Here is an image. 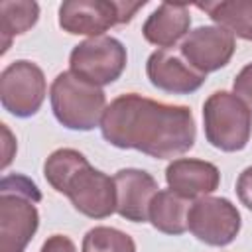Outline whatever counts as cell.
<instances>
[{"label": "cell", "instance_id": "1", "mask_svg": "<svg viewBox=\"0 0 252 252\" xmlns=\"http://www.w3.org/2000/svg\"><path fill=\"white\" fill-rule=\"evenodd\" d=\"M100 134L114 148L169 159L195 146L197 128L189 106L165 104L138 93H126L106 106Z\"/></svg>", "mask_w": 252, "mask_h": 252}, {"label": "cell", "instance_id": "2", "mask_svg": "<svg viewBox=\"0 0 252 252\" xmlns=\"http://www.w3.org/2000/svg\"><path fill=\"white\" fill-rule=\"evenodd\" d=\"M43 177L57 193L67 195L71 205L89 219H106L116 213L114 177L94 169L73 148L51 152L43 163Z\"/></svg>", "mask_w": 252, "mask_h": 252}, {"label": "cell", "instance_id": "3", "mask_svg": "<svg viewBox=\"0 0 252 252\" xmlns=\"http://www.w3.org/2000/svg\"><path fill=\"white\" fill-rule=\"evenodd\" d=\"M41 201L37 185L22 175H4L0 181V252H24L39 226L35 203Z\"/></svg>", "mask_w": 252, "mask_h": 252}, {"label": "cell", "instance_id": "4", "mask_svg": "<svg viewBox=\"0 0 252 252\" xmlns=\"http://www.w3.org/2000/svg\"><path fill=\"white\" fill-rule=\"evenodd\" d=\"M49 102L57 122L79 132H89L100 126L108 106L104 91L73 71H63L53 79L49 87Z\"/></svg>", "mask_w": 252, "mask_h": 252}, {"label": "cell", "instance_id": "5", "mask_svg": "<svg viewBox=\"0 0 252 252\" xmlns=\"http://www.w3.org/2000/svg\"><path fill=\"white\" fill-rule=\"evenodd\" d=\"M207 142L220 152H240L252 134V110L228 91L213 93L203 104Z\"/></svg>", "mask_w": 252, "mask_h": 252}, {"label": "cell", "instance_id": "6", "mask_svg": "<svg viewBox=\"0 0 252 252\" xmlns=\"http://www.w3.org/2000/svg\"><path fill=\"white\" fill-rule=\"evenodd\" d=\"M146 0H67L59 6V28L71 35L98 37L118 24H128Z\"/></svg>", "mask_w": 252, "mask_h": 252}, {"label": "cell", "instance_id": "7", "mask_svg": "<svg viewBox=\"0 0 252 252\" xmlns=\"http://www.w3.org/2000/svg\"><path fill=\"white\" fill-rule=\"evenodd\" d=\"M126 59V47L120 39L110 35L89 37L73 47L69 55V71L98 87H104L122 75Z\"/></svg>", "mask_w": 252, "mask_h": 252}, {"label": "cell", "instance_id": "8", "mask_svg": "<svg viewBox=\"0 0 252 252\" xmlns=\"http://www.w3.org/2000/svg\"><path fill=\"white\" fill-rule=\"evenodd\" d=\"M47 94L45 75L39 65L28 59H18L4 67L0 75V100L4 110L16 118L37 114Z\"/></svg>", "mask_w": 252, "mask_h": 252}, {"label": "cell", "instance_id": "9", "mask_svg": "<svg viewBox=\"0 0 252 252\" xmlns=\"http://www.w3.org/2000/svg\"><path fill=\"white\" fill-rule=\"evenodd\" d=\"M240 213L224 197H199L191 203L187 230L209 246H226L240 232Z\"/></svg>", "mask_w": 252, "mask_h": 252}, {"label": "cell", "instance_id": "10", "mask_svg": "<svg viewBox=\"0 0 252 252\" xmlns=\"http://www.w3.org/2000/svg\"><path fill=\"white\" fill-rule=\"evenodd\" d=\"M181 57L199 73L222 69L234 55V35L219 26H199L181 41Z\"/></svg>", "mask_w": 252, "mask_h": 252}, {"label": "cell", "instance_id": "11", "mask_svg": "<svg viewBox=\"0 0 252 252\" xmlns=\"http://www.w3.org/2000/svg\"><path fill=\"white\" fill-rule=\"evenodd\" d=\"M116 213L130 222H146L150 203L159 191L158 181L144 169L124 167L114 173Z\"/></svg>", "mask_w": 252, "mask_h": 252}, {"label": "cell", "instance_id": "12", "mask_svg": "<svg viewBox=\"0 0 252 252\" xmlns=\"http://www.w3.org/2000/svg\"><path fill=\"white\" fill-rule=\"evenodd\" d=\"M146 75L156 89L171 94H191L201 89L207 77L167 49H158L148 57Z\"/></svg>", "mask_w": 252, "mask_h": 252}, {"label": "cell", "instance_id": "13", "mask_svg": "<svg viewBox=\"0 0 252 252\" xmlns=\"http://www.w3.org/2000/svg\"><path fill=\"white\" fill-rule=\"evenodd\" d=\"M165 181L171 191L191 201L217 191L220 183V171L215 163L205 159L177 158L165 167Z\"/></svg>", "mask_w": 252, "mask_h": 252}, {"label": "cell", "instance_id": "14", "mask_svg": "<svg viewBox=\"0 0 252 252\" xmlns=\"http://www.w3.org/2000/svg\"><path fill=\"white\" fill-rule=\"evenodd\" d=\"M189 26H191V14L187 4L161 2L144 22L142 35L146 37L148 43L167 49L189 33Z\"/></svg>", "mask_w": 252, "mask_h": 252}, {"label": "cell", "instance_id": "15", "mask_svg": "<svg viewBox=\"0 0 252 252\" xmlns=\"http://www.w3.org/2000/svg\"><path fill=\"white\" fill-rule=\"evenodd\" d=\"M189 209H191L189 199L177 195L171 189H159L150 203L148 220L156 230L163 234L179 236L187 230Z\"/></svg>", "mask_w": 252, "mask_h": 252}, {"label": "cell", "instance_id": "16", "mask_svg": "<svg viewBox=\"0 0 252 252\" xmlns=\"http://www.w3.org/2000/svg\"><path fill=\"white\" fill-rule=\"evenodd\" d=\"M199 10L228 33L252 41V0H220L197 4Z\"/></svg>", "mask_w": 252, "mask_h": 252}, {"label": "cell", "instance_id": "17", "mask_svg": "<svg viewBox=\"0 0 252 252\" xmlns=\"http://www.w3.org/2000/svg\"><path fill=\"white\" fill-rule=\"evenodd\" d=\"M39 18V4L32 0H4L0 2V37L2 53L10 49L16 35L26 33Z\"/></svg>", "mask_w": 252, "mask_h": 252}, {"label": "cell", "instance_id": "18", "mask_svg": "<svg viewBox=\"0 0 252 252\" xmlns=\"http://www.w3.org/2000/svg\"><path fill=\"white\" fill-rule=\"evenodd\" d=\"M81 252H136V242L118 228L94 226L85 234Z\"/></svg>", "mask_w": 252, "mask_h": 252}, {"label": "cell", "instance_id": "19", "mask_svg": "<svg viewBox=\"0 0 252 252\" xmlns=\"http://www.w3.org/2000/svg\"><path fill=\"white\" fill-rule=\"evenodd\" d=\"M234 94L252 110V63L244 65L232 83Z\"/></svg>", "mask_w": 252, "mask_h": 252}, {"label": "cell", "instance_id": "20", "mask_svg": "<svg viewBox=\"0 0 252 252\" xmlns=\"http://www.w3.org/2000/svg\"><path fill=\"white\" fill-rule=\"evenodd\" d=\"M236 195L240 199V203L252 211V165H248L246 169H242V173L236 179Z\"/></svg>", "mask_w": 252, "mask_h": 252}, {"label": "cell", "instance_id": "21", "mask_svg": "<svg viewBox=\"0 0 252 252\" xmlns=\"http://www.w3.org/2000/svg\"><path fill=\"white\" fill-rule=\"evenodd\" d=\"M39 252H77V248H75V244H73V240L69 236H65V234H51L43 242Z\"/></svg>", "mask_w": 252, "mask_h": 252}, {"label": "cell", "instance_id": "22", "mask_svg": "<svg viewBox=\"0 0 252 252\" xmlns=\"http://www.w3.org/2000/svg\"><path fill=\"white\" fill-rule=\"evenodd\" d=\"M2 132H4V159H2V169H6L12 161V156H14V150H16V142L12 138V132L8 130L6 124H2Z\"/></svg>", "mask_w": 252, "mask_h": 252}]
</instances>
